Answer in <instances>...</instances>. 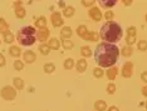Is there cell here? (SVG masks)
I'll return each mask as SVG.
<instances>
[{"mask_svg": "<svg viewBox=\"0 0 147 111\" xmlns=\"http://www.w3.org/2000/svg\"><path fill=\"white\" fill-rule=\"evenodd\" d=\"M94 109L97 111H105L107 109V104L103 100H98V101L94 102Z\"/></svg>", "mask_w": 147, "mask_h": 111, "instance_id": "d6986e66", "label": "cell"}, {"mask_svg": "<svg viewBox=\"0 0 147 111\" xmlns=\"http://www.w3.org/2000/svg\"><path fill=\"white\" fill-rule=\"evenodd\" d=\"M13 82H14V87H15V89H18V90H23V89H24V81H23V79H20V77H14Z\"/></svg>", "mask_w": 147, "mask_h": 111, "instance_id": "44dd1931", "label": "cell"}, {"mask_svg": "<svg viewBox=\"0 0 147 111\" xmlns=\"http://www.w3.org/2000/svg\"><path fill=\"white\" fill-rule=\"evenodd\" d=\"M39 51H40L43 55H48L49 51H51V48H49L48 45H45V44H40V45H39Z\"/></svg>", "mask_w": 147, "mask_h": 111, "instance_id": "83f0119b", "label": "cell"}, {"mask_svg": "<svg viewBox=\"0 0 147 111\" xmlns=\"http://www.w3.org/2000/svg\"><path fill=\"white\" fill-rule=\"evenodd\" d=\"M72 36V29L69 26H64L61 30V38L63 40H69V38Z\"/></svg>", "mask_w": 147, "mask_h": 111, "instance_id": "8fae6325", "label": "cell"}, {"mask_svg": "<svg viewBox=\"0 0 147 111\" xmlns=\"http://www.w3.org/2000/svg\"><path fill=\"white\" fill-rule=\"evenodd\" d=\"M35 36H36V33L33 26H24V28H22L18 31L16 40H18V43L20 44V45L30 46L35 43V40H36Z\"/></svg>", "mask_w": 147, "mask_h": 111, "instance_id": "3957f363", "label": "cell"}, {"mask_svg": "<svg viewBox=\"0 0 147 111\" xmlns=\"http://www.w3.org/2000/svg\"><path fill=\"white\" fill-rule=\"evenodd\" d=\"M136 35H137L136 28H133V26H129V28L127 29V36H136Z\"/></svg>", "mask_w": 147, "mask_h": 111, "instance_id": "e575fe53", "label": "cell"}, {"mask_svg": "<svg viewBox=\"0 0 147 111\" xmlns=\"http://www.w3.org/2000/svg\"><path fill=\"white\" fill-rule=\"evenodd\" d=\"M107 92L108 94H115L116 92V85L113 82H109L107 85Z\"/></svg>", "mask_w": 147, "mask_h": 111, "instance_id": "836d02e7", "label": "cell"}, {"mask_svg": "<svg viewBox=\"0 0 147 111\" xmlns=\"http://www.w3.org/2000/svg\"><path fill=\"white\" fill-rule=\"evenodd\" d=\"M137 48H138V50H141V51H146L147 50V41L146 40H140V41L137 43Z\"/></svg>", "mask_w": 147, "mask_h": 111, "instance_id": "f546056e", "label": "cell"}, {"mask_svg": "<svg viewBox=\"0 0 147 111\" xmlns=\"http://www.w3.org/2000/svg\"><path fill=\"white\" fill-rule=\"evenodd\" d=\"M8 28H9L8 23L3 18H0V34H4L5 31H8Z\"/></svg>", "mask_w": 147, "mask_h": 111, "instance_id": "cb8c5ba5", "label": "cell"}, {"mask_svg": "<svg viewBox=\"0 0 147 111\" xmlns=\"http://www.w3.org/2000/svg\"><path fill=\"white\" fill-rule=\"evenodd\" d=\"M58 4H59V6H62V8H64V9H65V4H64L63 1H59Z\"/></svg>", "mask_w": 147, "mask_h": 111, "instance_id": "ee69618b", "label": "cell"}, {"mask_svg": "<svg viewBox=\"0 0 147 111\" xmlns=\"http://www.w3.org/2000/svg\"><path fill=\"white\" fill-rule=\"evenodd\" d=\"M54 70H55L54 64L48 62V64H45V65H44V72H47V74H52V72H54Z\"/></svg>", "mask_w": 147, "mask_h": 111, "instance_id": "4316f807", "label": "cell"}, {"mask_svg": "<svg viewBox=\"0 0 147 111\" xmlns=\"http://www.w3.org/2000/svg\"><path fill=\"white\" fill-rule=\"evenodd\" d=\"M62 45H63V48L67 50H71V49H73V46H74L71 40H62Z\"/></svg>", "mask_w": 147, "mask_h": 111, "instance_id": "4dcf8cb0", "label": "cell"}, {"mask_svg": "<svg viewBox=\"0 0 147 111\" xmlns=\"http://www.w3.org/2000/svg\"><path fill=\"white\" fill-rule=\"evenodd\" d=\"M35 26L39 29H43V28H47V19L44 16H40V18H38V20L35 21Z\"/></svg>", "mask_w": 147, "mask_h": 111, "instance_id": "603a6c76", "label": "cell"}, {"mask_svg": "<svg viewBox=\"0 0 147 111\" xmlns=\"http://www.w3.org/2000/svg\"><path fill=\"white\" fill-rule=\"evenodd\" d=\"M98 39H99V36L94 31H88L87 35L84 36V40H87V41H97Z\"/></svg>", "mask_w": 147, "mask_h": 111, "instance_id": "9a60e30c", "label": "cell"}, {"mask_svg": "<svg viewBox=\"0 0 147 111\" xmlns=\"http://www.w3.org/2000/svg\"><path fill=\"white\" fill-rule=\"evenodd\" d=\"M132 53H133V50H132V48L131 46H125V48H122V51H121V54L125 58H128V56H131L132 55Z\"/></svg>", "mask_w": 147, "mask_h": 111, "instance_id": "d4e9b609", "label": "cell"}, {"mask_svg": "<svg viewBox=\"0 0 147 111\" xmlns=\"http://www.w3.org/2000/svg\"><path fill=\"white\" fill-rule=\"evenodd\" d=\"M141 92H142V95H143V96H146V97H147V85H146V86H143V87H142V90H141Z\"/></svg>", "mask_w": 147, "mask_h": 111, "instance_id": "60d3db41", "label": "cell"}, {"mask_svg": "<svg viewBox=\"0 0 147 111\" xmlns=\"http://www.w3.org/2000/svg\"><path fill=\"white\" fill-rule=\"evenodd\" d=\"M99 5L103 6V8H112V6L116 5V0H99Z\"/></svg>", "mask_w": 147, "mask_h": 111, "instance_id": "ac0fdd59", "label": "cell"}, {"mask_svg": "<svg viewBox=\"0 0 147 111\" xmlns=\"http://www.w3.org/2000/svg\"><path fill=\"white\" fill-rule=\"evenodd\" d=\"M87 33H88V30H87L86 25H79L78 28H77V34H78V36H81L82 39H84V36L87 35Z\"/></svg>", "mask_w": 147, "mask_h": 111, "instance_id": "7402d4cb", "label": "cell"}, {"mask_svg": "<svg viewBox=\"0 0 147 111\" xmlns=\"http://www.w3.org/2000/svg\"><path fill=\"white\" fill-rule=\"evenodd\" d=\"M133 74V64L131 61H127L122 66V76L123 77H131Z\"/></svg>", "mask_w": 147, "mask_h": 111, "instance_id": "8992f818", "label": "cell"}, {"mask_svg": "<svg viewBox=\"0 0 147 111\" xmlns=\"http://www.w3.org/2000/svg\"><path fill=\"white\" fill-rule=\"evenodd\" d=\"M123 4H125V5H131L132 4V1H131V0H123Z\"/></svg>", "mask_w": 147, "mask_h": 111, "instance_id": "7bdbcfd3", "label": "cell"}, {"mask_svg": "<svg viewBox=\"0 0 147 111\" xmlns=\"http://www.w3.org/2000/svg\"><path fill=\"white\" fill-rule=\"evenodd\" d=\"M105 18H106L107 20H111L112 18H115V13L111 11V10H108V11L105 13Z\"/></svg>", "mask_w": 147, "mask_h": 111, "instance_id": "8d00e7d4", "label": "cell"}, {"mask_svg": "<svg viewBox=\"0 0 147 111\" xmlns=\"http://www.w3.org/2000/svg\"><path fill=\"white\" fill-rule=\"evenodd\" d=\"M0 95L4 100H8V101H10V100H14L15 96H16V90L14 87L11 86H5L1 89V91H0Z\"/></svg>", "mask_w": 147, "mask_h": 111, "instance_id": "277c9868", "label": "cell"}, {"mask_svg": "<svg viewBox=\"0 0 147 111\" xmlns=\"http://www.w3.org/2000/svg\"><path fill=\"white\" fill-rule=\"evenodd\" d=\"M81 55L83 58H91L92 56V50L89 46H82L81 48Z\"/></svg>", "mask_w": 147, "mask_h": 111, "instance_id": "ffe728a7", "label": "cell"}, {"mask_svg": "<svg viewBox=\"0 0 147 111\" xmlns=\"http://www.w3.org/2000/svg\"><path fill=\"white\" fill-rule=\"evenodd\" d=\"M82 5L83 6H94V1H93V0H84V1H82Z\"/></svg>", "mask_w": 147, "mask_h": 111, "instance_id": "74e56055", "label": "cell"}, {"mask_svg": "<svg viewBox=\"0 0 147 111\" xmlns=\"http://www.w3.org/2000/svg\"><path fill=\"white\" fill-rule=\"evenodd\" d=\"M88 15H89V18L93 19L94 21H99V20L102 19L101 10H99L98 8H96V6H92L91 10H89V13H88Z\"/></svg>", "mask_w": 147, "mask_h": 111, "instance_id": "52a82bcc", "label": "cell"}, {"mask_svg": "<svg viewBox=\"0 0 147 111\" xmlns=\"http://www.w3.org/2000/svg\"><path fill=\"white\" fill-rule=\"evenodd\" d=\"M48 46H49V48H51V49L58 50L59 48H61V43H59V40H58V39L52 38L51 40H49V43H48Z\"/></svg>", "mask_w": 147, "mask_h": 111, "instance_id": "e0dca14e", "label": "cell"}, {"mask_svg": "<svg viewBox=\"0 0 147 111\" xmlns=\"http://www.w3.org/2000/svg\"><path fill=\"white\" fill-rule=\"evenodd\" d=\"M108 111H119V110L117 106H111V107H108Z\"/></svg>", "mask_w": 147, "mask_h": 111, "instance_id": "b9f144b4", "label": "cell"}, {"mask_svg": "<svg viewBox=\"0 0 147 111\" xmlns=\"http://www.w3.org/2000/svg\"><path fill=\"white\" fill-rule=\"evenodd\" d=\"M87 61H86V59H81V60H78L76 64V68H77V71L78 72H84L86 70H87Z\"/></svg>", "mask_w": 147, "mask_h": 111, "instance_id": "7c38bea8", "label": "cell"}, {"mask_svg": "<svg viewBox=\"0 0 147 111\" xmlns=\"http://www.w3.org/2000/svg\"><path fill=\"white\" fill-rule=\"evenodd\" d=\"M23 68H24V62L20 61V60H15L14 61V69L18 70V71H20V70H23Z\"/></svg>", "mask_w": 147, "mask_h": 111, "instance_id": "d6a6232c", "label": "cell"}, {"mask_svg": "<svg viewBox=\"0 0 147 111\" xmlns=\"http://www.w3.org/2000/svg\"><path fill=\"white\" fill-rule=\"evenodd\" d=\"M141 79H142L143 82H147V71H143L141 74Z\"/></svg>", "mask_w": 147, "mask_h": 111, "instance_id": "ab89813d", "label": "cell"}, {"mask_svg": "<svg viewBox=\"0 0 147 111\" xmlns=\"http://www.w3.org/2000/svg\"><path fill=\"white\" fill-rule=\"evenodd\" d=\"M9 54L13 56V58H19L20 56V54H22V50L19 46H15V45H13L9 48Z\"/></svg>", "mask_w": 147, "mask_h": 111, "instance_id": "4fadbf2b", "label": "cell"}, {"mask_svg": "<svg viewBox=\"0 0 147 111\" xmlns=\"http://www.w3.org/2000/svg\"><path fill=\"white\" fill-rule=\"evenodd\" d=\"M74 8L73 6H65V9H64V16L65 18H72L73 15H74Z\"/></svg>", "mask_w": 147, "mask_h": 111, "instance_id": "484cf974", "label": "cell"}, {"mask_svg": "<svg viewBox=\"0 0 147 111\" xmlns=\"http://www.w3.org/2000/svg\"><path fill=\"white\" fill-rule=\"evenodd\" d=\"M93 75H94V77H102L103 75H105V71L101 69V68H96L94 70H93Z\"/></svg>", "mask_w": 147, "mask_h": 111, "instance_id": "1f68e13d", "label": "cell"}, {"mask_svg": "<svg viewBox=\"0 0 147 111\" xmlns=\"http://www.w3.org/2000/svg\"><path fill=\"white\" fill-rule=\"evenodd\" d=\"M145 107H146V110H147V101H146V105H145Z\"/></svg>", "mask_w": 147, "mask_h": 111, "instance_id": "bcb514c9", "label": "cell"}, {"mask_svg": "<svg viewBox=\"0 0 147 111\" xmlns=\"http://www.w3.org/2000/svg\"><path fill=\"white\" fill-rule=\"evenodd\" d=\"M74 68V60L73 59H67L65 61H64V69H67V70H71V69H73Z\"/></svg>", "mask_w": 147, "mask_h": 111, "instance_id": "f1b7e54d", "label": "cell"}, {"mask_svg": "<svg viewBox=\"0 0 147 111\" xmlns=\"http://www.w3.org/2000/svg\"><path fill=\"white\" fill-rule=\"evenodd\" d=\"M51 21H52V25L54 28H58V26H62L63 25V18H62V14L58 11L53 13L52 16H51Z\"/></svg>", "mask_w": 147, "mask_h": 111, "instance_id": "5b68a950", "label": "cell"}, {"mask_svg": "<svg viewBox=\"0 0 147 111\" xmlns=\"http://www.w3.org/2000/svg\"><path fill=\"white\" fill-rule=\"evenodd\" d=\"M23 56H24V61L28 62V64H33L36 60V55L34 51H32V50H26L23 54Z\"/></svg>", "mask_w": 147, "mask_h": 111, "instance_id": "9c48e42d", "label": "cell"}, {"mask_svg": "<svg viewBox=\"0 0 147 111\" xmlns=\"http://www.w3.org/2000/svg\"><path fill=\"white\" fill-rule=\"evenodd\" d=\"M145 20H146V21H147V14L145 15Z\"/></svg>", "mask_w": 147, "mask_h": 111, "instance_id": "f6af8a7d", "label": "cell"}, {"mask_svg": "<svg viewBox=\"0 0 147 111\" xmlns=\"http://www.w3.org/2000/svg\"><path fill=\"white\" fill-rule=\"evenodd\" d=\"M14 8H15V15H16V18H19V19L24 18L25 14H26V11H25V9L22 6V1H15L14 3Z\"/></svg>", "mask_w": 147, "mask_h": 111, "instance_id": "ba28073f", "label": "cell"}, {"mask_svg": "<svg viewBox=\"0 0 147 111\" xmlns=\"http://www.w3.org/2000/svg\"><path fill=\"white\" fill-rule=\"evenodd\" d=\"M36 38H38L40 41L44 43L47 39L49 38V30L47 28H43V29H39V31L36 33Z\"/></svg>", "mask_w": 147, "mask_h": 111, "instance_id": "30bf717a", "label": "cell"}, {"mask_svg": "<svg viewBox=\"0 0 147 111\" xmlns=\"http://www.w3.org/2000/svg\"><path fill=\"white\" fill-rule=\"evenodd\" d=\"M5 64H6V60L4 58V55H3V54H0V66H4Z\"/></svg>", "mask_w": 147, "mask_h": 111, "instance_id": "f35d334b", "label": "cell"}, {"mask_svg": "<svg viewBox=\"0 0 147 111\" xmlns=\"http://www.w3.org/2000/svg\"><path fill=\"white\" fill-rule=\"evenodd\" d=\"M126 43H127V45H128V46L133 45V44L136 43V36H127V38H126Z\"/></svg>", "mask_w": 147, "mask_h": 111, "instance_id": "d590c367", "label": "cell"}, {"mask_svg": "<svg viewBox=\"0 0 147 111\" xmlns=\"http://www.w3.org/2000/svg\"><path fill=\"white\" fill-rule=\"evenodd\" d=\"M3 38H4V43H6V44H11L14 41V34H13L11 31H9V30L3 34Z\"/></svg>", "mask_w": 147, "mask_h": 111, "instance_id": "2e32d148", "label": "cell"}, {"mask_svg": "<svg viewBox=\"0 0 147 111\" xmlns=\"http://www.w3.org/2000/svg\"><path fill=\"white\" fill-rule=\"evenodd\" d=\"M117 74H118V69L115 66V68H109L108 70H107L106 75H107V77H108L109 80H115L116 76H117Z\"/></svg>", "mask_w": 147, "mask_h": 111, "instance_id": "5bb4252c", "label": "cell"}, {"mask_svg": "<svg viewBox=\"0 0 147 111\" xmlns=\"http://www.w3.org/2000/svg\"><path fill=\"white\" fill-rule=\"evenodd\" d=\"M122 34L123 31L119 24H117L115 21H107L106 24L102 25L101 31H99V38L103 39L105 43L115 44L121 40Z\"/></svg>", "mask_w": 147, "mask_h": 111, "instance_id": "7a4b0ae2", "label": "cell"}, {"mask_svg": "<svg viewBox=\"0 0 147 111\" xmlns=\"http://www.w3.org/2000/svg\"><path fill=\"white\" fill-rule=\"evenodd\" d=\"M119 56V50L115 44L101 43L94 50V60L101 68H111L117 62Z\"/></svg>", "mask_w": 147, "mask_h": 111, "instance_id": "6da1fadb", "label": "cell"}]
</instances>
